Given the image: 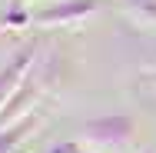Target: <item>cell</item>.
I'll list each match as a JSON object with an SVG mask.
<instances>
[{
	"instance_id": "6da1fadb",
	"label": "cell",
	"mask_w": 156,
	"mask_h": 153,
	"mask_svg": "<svg viewBox=\"0 0 156 153\" xmlns=\"http://www.w3.org/2000/svg\"><path fill=\"white\" fill-rule=\"evenodd\" d=\"M20 63H23V60H17V63H13V67H10V70H3V73H0V90H3V87H7L10 80H13V73L20 70Z\"/></svg>"
}]
</instances>
